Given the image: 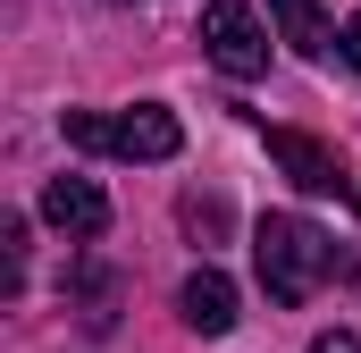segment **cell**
Returning a JSON list of instances; mask_svg holds the SVG:
<instances>
[{
  "label": "cell",
  "instance_id": "obj_4",
  "mask_svg": "<svg viewBox=\"0 0 361 353\" xmlns=\"http://www.w3.org/2000/svg\"><path fill=\"white\" fill-rule=\"evenodd\" d=\"M269 160H277L286 176H294L302 193H336V202L353 193V176L336 169V152H328L319 135H294V126H269Z\"/></svg>",
  "mask_w": 361,
  "mask_h": 353
},
{
  "label": "cell",
  "instance_id": "obj_6",
  "mask_svg": "<svg viewBox=\"0 0 361 353\" xmlns=\"http://www.w3.org/2000/svg\"><path fill=\"white\" fill-rule=\"evenodd\" d=\"M42 219H51L59 236H101V227H109V202H101L92 176H51V185H42Z\"/></svg>",
  "mask_w": 361,
  "mask_h": 353
},
{
  "label": "cell",
  "instance_id": "obj_7",
  "mask_svg": "<svg viewBox=\"0 0 361 353\" xmlns=\"http://www.w3.org/2000/svg\"><path fill=\"white\" fill-rule=\"evenodd\" d=\"M269 8H277V34H286L302 59H328V42H336V34H328L319 0H269Z\"/></svg>",
  "mask_w": 361,
  "mask_h": 353
},
{
  "label": "cell",
  "instance_id": "obj_3",
  "mask_svg": "<svg viewBox=\"0 0 361 353\" xmlns=\"http://www.w3.org/2000/svg\"><path fill=\"white\" fill-rule=\"evenodd\" d=\"M202 51H210V68L235 76V85H252V76L269 68V34H261V17H252L244 0H210V8H202Z\"/></svg>",
  "mask_w": 361,
  "mask_h": 353
},
{
  "label": "cell",
  "instance_id": "obj_8",
  "mask_svg": "<svg viewBox=\"0 0 361 353\" xmlns=\"http://www.w3.org/2000/svg\"><path fill=\"white\" fill-rule=\"evenodd\" d=\"M185 236H202V244H219V236H227V202H219V193H185Z\"/></svg>",
  "mask_w": 361,
  "mask_h": 353
},
{
  "label": "cell",
  "instance_id": "obj_9",
  "mask_svg": "<svg viewBox=\"0 0 361 353\" xmlns=\"http://www.w3.org/2000/svg\"><path fill=\"white\" fill-rule=\"evenodd\" d=\"M311 353H361V337H353V328H319V337H311Z\"/></svg>",
  "mask_w": 361,
  "mask_h": 353
},
{
  "label": "cell",
  "instance_id": "obj_5",
  "mask_svg": "<svg viewBox=\"0 0 361 353\" xmlns=\"http://www.w3.org/2000/svg\"><path fill=\"white\" fill-rule=\"evenodd\" d=\"M177 311H185V328H193V337H227V328L244 320V311H235V277L202 261V269L177 286Z\"/></svg>",
  "mask_w": 361,
  "mask_h": 353
},
{
  "label": "cell",
  "instance_id": "obj_10",
  "mask_svg": "<svg viewBox=\"0 0 361 353\" xmlns=\"http://www.w3.org/2000/svg\"><path fill=\"white\" fill-rule=\"evenodd\" d=\"M336 51H345V59H353V68H361V8H353V17H345V25H336Z\"/></svg>",
  "mask_w": 361,
  "mask_h": 353
},
{
  "label": "cell",
  "instance_id": "obj_1",
  "mask_svg": "<svg viewBox=\"0 0 361 353\" xmlns=\"http://www.w3.org/2000/svg\"><path fill=\"white\" fill-rule=\"evenodd\" d=\"M252 261H261V286H269V303H311V294H319V277L336 269V244H328L311 219H294V210H269V219L252 227Z\"/></svg>",
  "mask_w": 361,
  "mask_h": 353
},
{
  "label": "cell",
  "instance_id": "obj_2",
  "mask_svg": "<svg viewBox=\"0 0 361 353\" xmlns=\"http://www.w3.org/2000/svg\"><path fill=\"white\" fill-rule=\"evenodd\" d=\"M68 143L76 152H109V160H177L185 126L177 109H160V101H135V109H68Z\"/></svg>",
  "mask_w": 361,
  "mask_h": 353
}]
</instances>
